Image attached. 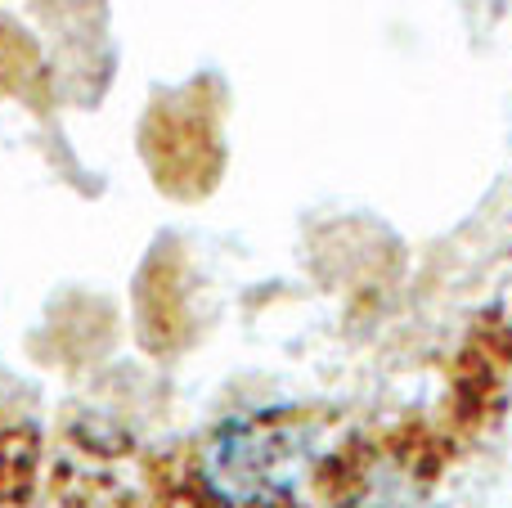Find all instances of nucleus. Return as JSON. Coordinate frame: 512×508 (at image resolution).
I'll return each mask as SVG.
<instances>
[{
	"mask_svg": "<svg viewBox=\"0 0 512 508\" xmlns=\"http://www.w3.org/2000/svg\"><path fill=\"white\" fill-rule=\"evenodd\" d=\"M301 464H306V446L297 428L243 423L207 446L203 477L216 500L234 508H270L292 495Z\"/></svg>",
	"mask_w": 512,
	"mask_h": 508,
	"instance_id": "obj_1",
	"label": "nucleus"
}]
</instances>
